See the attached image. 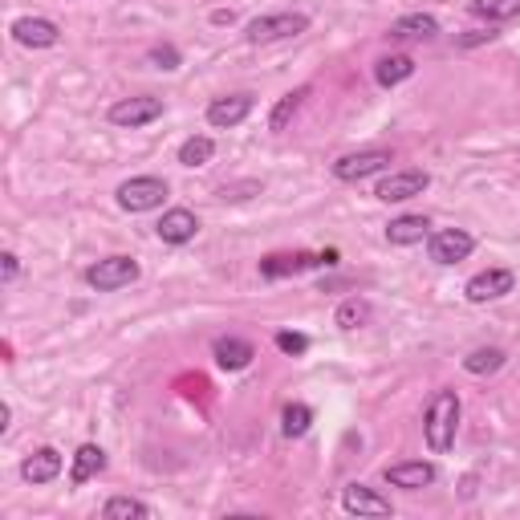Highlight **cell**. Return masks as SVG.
Wrapping results in <instances>:
<instances>
[{
    "mask_svg": "<svg viewBox=\"0 0 520 520\" xmlns=\"http://www.w3.org/2000/svg\"><path fill=\"white\" fill-rule=\"evenodd\" d=\"M455 431H460V395L455 390H435L423 415V439L431 455H447L455 447Z\"/></svg>",
    "mask_w": 520,
    "mask_h": 520,
    "instance_id": "6da1fadb",
    "label": "cell"
},
{
    "mask_svg": "<svg viewBox=\"0 0 520 520\" xmlns=\"http://www.w3.org/2000/svg\"><path fill=\"white\" fill-rule=\"evenodd\" d=\"M338 265V248H325V252H269L260 260V277L265 281H285L309 269H334Z\"/></svg>",
    "mask_w": 520,
    "mask_h": 520,
    "instance_id": "7a4b0ae2",
    "label": "cell"
},
{
    "mask_svg": "<svg viewBox=\"0 0 520 520\" xmlns=\"http://www.w3.org/2000/svg\"><path fill=\"white\" fill-rule=\"evenodd\" d=\"M167 191H171V187H167V179H159V175H135V179L118 183L114 200H118V208H122V212L139 216V212H155V208H163Z\"/></svg>",
    "mask_w": 520,
    "mask_h": 520,
    "instance_id": "3957f363",
    "label": "cell"
},
{
    "mask_svg": "<svg viewBox=\"0 0 520 520\" xmlns=\"http://www.w3.org/2000/svg\"><path fill=\"white\" fill-rule=\"evenodd\" d=\"M139 277H143V269H139L135 256H106V260L86 269V285L98 289V293H118L126 285H135Z\"/></svg>",
    "mask_w": 520,
    "mask_h": 520,
    "instance_id": "277c9868",
    "label": "cell"
},
{
    "mask_svg": "<svg viewBox=\"0 0 520 520\" xmlns=\"http://www.w3.org/2000/svg\"><path fill=\"white\" fill-rule=\"evenodd\" d=\"M305 29H309V17H305V13H269V17L248 21L244 41H248V45H273V41L301 37Z\"/></svg>",
    "mask_w": 520,
    "mask_h": 520,
    "instance_id": "5b68a950",
    "label": "cell"
},
{
    "mask_svg": "<svg viewBox=\"0 0 520 520\" xmlns=\"http://www.w3.org/2000/svg\"><path fill=\"white\" fill-rule=\"evenodd\" d=\"M472 248H476V236L464 228H439L427 236V256L435 265H460V260L472 256Z\"/></svg>",
    "mask_w": 520,
    "mask_h": 520,
    "instance_id": "8992f818",
    "label": "cell"
},
{
    "mask_svg": "<svg viewBox=\"0 0 520 520\" xmlns=\"http://www.w3.org/2000/svg\"><path fill=\"white\" fill-rule=\"evenodd\" d=\"M163 98H151V94H139V98H122L110 106V122L122 126V130H139V126H151L155 118H163Z\"/></svg>",
    "mask_w": 520,
    "mask_h": 520,
    "instance_id": "52a82bcc",
    "label": "cell"
},
{
    "mask_svg": "<svg viewBox=\"0 0 520 520\" xmlns=\"http://www.w3.org/2000/svg\"><path fill=\"white\" fill-rule=\"evenodd\" d=\"M390 163H395V155H390L386 147L354 151V155H342V159L334 163V179H342V183H358V179H366V175H378V171H386Z\"/></svg>",
    "mask_w": 520,
    "mask_h": 520,
    "instance_id": "ba28073f",
    "label": "cell"
},
{
    "mask_svg": "<svg viewBox=\"0 0 520 520\" xmlns=\"http://www.w3.org/2000/svg\"><path fill=\"white\" fill-rule=\"evenodd\" d=\"M431 187V175L427 171H419V167H407V171H395V175H386L382 183H378V200L382 204H407V200H415V195H423Z\"/></svg>",
    "mask_w": 520,
    "mask_h": 520,
    "instance_id": "9c48e42d",
    "label": "cell"
},
{
    "mask_svg": "<svg viewBox=\"0 0 520 520\" xmlns=\"http://www.w3.org/2000/svg\"><path fill=\"white\" fill-rule=\"evenodd\" d=\"M512 289H516V273H512V269H484V273H476V277L464 285V297H468L472 305H488V301L508 297Z\"/></svg>",
    "mask_w": 520,
    "mask_h": 520,
    "instance_id": "30bf717a",
    "label": "cell"
},
{
    "mask_svg": "<svg viewBox=\"0 0 520 520\" xmlns=\"http://www.w3.org/2000/svg\"><path fill=\"white\" fill-rule=\"evenodd\" d=\"M13 41L25 45V49H53L61 41V29L49 17H17L13 21Z\"/></svg>",
    "mask_w": 520,
    "mask_h": 520,
    "instance_id": "8fae6325",
    "label": "cell"
},
{
    "mask_svg": "<svg viewBox=\"0 0 520 520\" xmlns=\"http://www.w3.org/2000/svg\"><path fill=\"white\" fill-rule=\"evenodd\" d=\"M195 232H200V216H195L191 208H171V212H163V220L155 224V236L163 240V244H191L195 240Z\"/></svg>",
    "mask_w": 520,
    "mask_h": 520,
    "instance_id": "7c38bea8",
    "label": "cell"
},
{
    "mask_svg": "<svg viewBox=\"0 0 520 520\" xmlns=\"http://www.w3.org/2000/svg\"><path fill=\"white\" fill-rule=\"evenodd\" d=\"M382 480L390 488H407V492H419V488H431L435 484V464L427 460H407V464H390L382 472Z\"/></svg>",
    "mask_w": 520,
    "mask_h": 520,
    "instance_id": "4fadbf2b",
    "label": "cell"
},
{
    "mask_svg": "<svg viewBox=\"0 0 520 520\" xmlns=\"http://www.w3.org/2000/svg\"><path fill=\"white\" fill-rule=\"evenodd\" d=\"M248 114H252V94H228V98L208 102V126H216V130H232Z\"/></svg>",
    "mask_w": 520,
    "mask_h": 520,
    "instance_id": "5bb4252c",
    "label": "cell"
},
{
    "mask_svg": "<svg viewBox=\"0 0 520 520\" xmlns=\"http://www.w3.org/2000/svg\"><path fill=\"white\" fill-rule=\"evenodd\" d=\"M61 468H65V460H61L57 447H37L29 460L21 464V480L25 484H53L61 476Z\"/></svg>",
    "mask_w": 520,
    "mask_h": 520,
    "instance_id": "9a60e30c",
    "label": "cell"
},
{
    "mask_svg": "<svg viewBox=\"0 0 520 520\" xmlns=\"http://www.w3.org/2000/svg\"><path fill=\"white\" fill-rule=\"evenodd\" d=\"M342 508H346L350 516H390V500L378 496V492L366 488V484H346V488H342Z\"/></svg>",
    "mask_w": 520,
    "mask_h": 520,
    "instance_id": "2e32d148",
    "label": "cell"
},
{
    "mask_svg": "<svg viewBox=\"0 0 520 520\" xmlns=\"http://www.w3.org/2000/svg\"><path fill=\"white\" fill-rule=\"evenodd\" d=\"M407 78H415V57L411 53H390V57H378L374 61V82L382 90H395L403 86Z\"/></svg>",
    "mask_w": 520,
    "mask_h": 520,
    "instance_id": "e0dca14e",
    "label": "cell"
},
{
    "mask_svg": "<svg viewBox=\"0 0 520 520\" xmlns=\"http://www.w3.org/2000/svg\"><path fill=\"white\" fill-rule=\"evenodd\" d=\"M212 358H216L220 370H244V366L256 358V346L228 334V338H216V342H212Z\"/></svg>",
    "mask_w": 520,
    "mask_h": 520,
    "instance_id": "ac0fdd59",
    "label": "cell"
},
{
    "mask_svg": "<svg viewBox=\"0 0 520 520\" xmlns=\"http://www.w3.org/2000/svg\"><path fill=\"white\" fill-rule=\"evenodd\" d=\"M98 472H106V451L98 447V443H82L78 451H74V468H70V484L74 488H82V484H90Z\"/></svg>",
    "mask_w": 520,
    "mask_h": 520,
    "instance_id": "d6986e66",
    "label": "cell"
},
{
    "mask_svg": "<svg viewBox=\"0 0 520 520\" xmlns=\"http://www.w3.org/2000/svg\"><path fill=\"white\" fill-rule=\"evenodd\" d=\"M431 236V220L427 216H399V220H390L386 224V240L390 244H399V248H407V244H423Z\"/></svg>",
    "mask_w": 520,
    "mask_h": 520,
    "instance_id": "ffe728a7",
    "label": "cell"
},
{
    "mask_svg": "<svg viewBox=\"0 0 520 520\" xmlns=\"http://www.w3.org/2000/svg\"><path fill=\"white\" fill-rule=\"evenodd\" d=\"M151 516H155V508L135 496H110L102 504V520H151Z\"/></svg>",
    "mask_w": 520,
    "mask_h": 520,
    "instance_id": "44dd1931",
    "label": "cell"
},
{
    "mask_svg": "<svg viewBox=\"0 0 520 520\" xmlns=\"http://www.w3.org/2000/svg\"><path fill=\"white\" fill-rule=\"evenodd\" d=\"M390 37H419V41H431L439 37V21L431 13H407L390 25Z\"/></svg>",
    "mask_w": 520,
    "mask_h": 520,
    "instance_id": "7402d4cb",
    "label": "cell"
},
{
    "mask_svg": "<svg viewBox=\"0 0 520 520\" xmlns=\"http://www.w3.org/2000/svg\"><path fill=\"white\" fill-rule=\"evenodd\" d=\"M305 98H309V86H297V90H289L285 98H277V106H273V114H269V130H285V126L297 118V110L305 106Z\"/></svg>",
    "mask_w": 520,
    "mask_h": 520,
    "instance_id": "603a6c76",
    "label": "cell"
},
{
    "mask_svg": "<svg viewBox=\"0 0 520 520\" xmlns=\"http://www.w3.org/2000/svg\"><path fill=\"white\" fill-rule=\"evenodd\" d=\"M504 362H508V354H504L500 346H480V350H472V354L464 358V370L476 374V378H484V374L504 370Z\"/></svg>",
    "mask_w": 520,
    "mask_h": 520,
    "instance_id": "cb8c5ba5",
    "label": "cell"
},
{
    "mask_svg": "<svg viewBox=\"0 0 520 520\" xmlns=\"http://www.w3.org/2000/svg\"><path fill=\"white\" fill-rule=\"evenodd\" d=\"M468 13L488 21V25L492 21H512V17H520V0H472Z\"/></svg>",
    "mask_w": 520,
    "mask_h": 520,
    "instance_id": "d4e9b609",
    "label": "cell"
},
{
    "mask_svg": "<svg viewBox=\"0 0 520 520\" xmlns=\"http://www.w3.org/2000/svg\"><path fill=\"white\" fill-rule=\"evenodd\" d=\"M309 427H313V407L289 403V407L281 411V435H285V439H301V435H309Z\"/></svg>",
    "mask_w": 520,
    "mask_h": 520,
    "instance_id": "484cf974",
    "label": "cell"
},
{
    "mask_svg": "<svg viewBox=\"0 0 520 520\" xmlns=\"http://www.w3.org/2000/svg\"><path fill=\"white\" fill-rule=\"evenodd\" d=\"M212 155H216V143H212L208 135H191V139L179 147V163H183V167H208Z\"/></svg>",
    "mask_w": 520,
    "mask_h": 520,
    "instance_id": "4316f807",
    "label": "cell"
},
{
    "mask_svg": "<svg viewBox=\"0 0 520 520\" xmlns=\"http://www.w3.org/2000/svg\"><path fill=\"white\" fill-rule=\"evenodd\" d=\"M334 321L342 325V330H362V325L370 321V301H366V297H350V301H342L338 313H334Z\"/></svg>",
    "mask_w": 520,
    "mask_h": 520,
    "instance_id": "83f0119b",
    "label": "cell"
},
{
    "mask_svg": "<svg viewBox=\"0 0 520 520\" xmlns=\"http://www.w3.org/2000/svg\"><path fill=\"white\" fill-rule=\"evenodd\" d=\"M147 61L155 65V70H163V74H175L179 65H183V57H179V49H175L171 41H163V45H151V49H147Z\"/></svg>",
    "mask_w": 520,
    "mask_h": 520,
    "instance_id": "f1b7e54d",
    "label": "cell"
},
{
    "mask_svg": "<svg viewBox=\"0 0 520 520\" xmlns=\"http://www.w3.org/2000/svg\"><path fill=\"white\" fill-rule=\"evenodd\" d=\"M273 342H277V350H281V354H293V358H301V354L309 350V338H305V334H297V330H281Z\"/></svg>",
    "mask_w": 520,
    "mask_h": 520,
    "instance_id": "f546056e",
    "label": "cell"
},
{
    "mask_svg": "<svg viewBox=\"0 0 520 520\" xmlns=\"http://www.w3.org/2000/svg\"><path fill=\"white\" fill-rule=\"evenodd\" d=\"M0 260H5V265H0V281H5V285H13V281L21 277V256H17V252H5Z\"/></svg>",
    "mask_w": 520,
    "mask_h": 520,
    "instance_id": "4dcf8cb0",
    "label": "cell"
},
{
    "mask_svg": "<svg viewBox=\"0 0 520 520\" xmlns=\"http://www.w3.org/2000/svg\"><path fill=\"white\" fill-rule=\"evenodd\" d=\"M244 191H260V183H256V179H248V183H232V187L224 183V187H220V200H248Z\"/></svg>",
    "mask_w": 520,
    "mask_h": 520,
    "instance_id": "1f68e13d",
    "label": "cell"
},
{
    "mask_svg": "<svg viewBox=\"0 0 520 520\" xmlns=\"http://www.w3.org/2000/svg\"><path fill=\"white\" fill-rule=\"evenodd\" d=\"M496 33L488 29V33H472V37H460V45H480V41H492Z\"/></svg>",
    "mask_w": 520,
    "mask_h": 520,
    "instance_id": "d6a6232c",
    "label": "cell"
},
{
    "mask_svg": "<svg viewBox=\"0 0 520 520\" xmlns=\"http://www.w3.org/2000/svg\"><path fill=\"white\" fill-rule=\"evenodd\" d=\"M212 21H216V25H232L236 17H232V9H216V13H212Z\"/></svg>",
    "mask_w": 520,
    "mask_h": 520,
    "instance_id": "836d02e7",
    "label": "cell"
},
{
    "mask_svg": "<svg viewBox=\"0 0 520 520\" xmlns=\"http://www.w3.org/2000/svg\"><path fill=\"white\" fill-rule=\"evenodd\" d=\"M9 419H13V407L5 403V407H0V435H5V431H9Z\"/></svg>",
    "mask_w": 520,
    "mask_h": 520,
    "instance_id": "e575fe53",
    "label": "cell"
}]
</instances>
